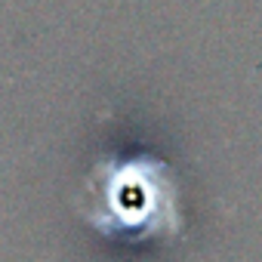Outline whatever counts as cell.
<instances>
[{
    "mask_svg": "<svg viewBox=\"0 0 262 262\" xmlns=\"http://www.w3.org/2000/svg\"><path fill=\"white\" fill-rule=\"evenodd\" d=\"M83 216L93 228L120 237H155L179 231L176 185L158 161H117L86 182Z\"/></svg>",
    "mask_w": 262,
    "mask_h": 262,
    "instance_id": "cell-1",
    "label": "cell"
}]
</instances>
